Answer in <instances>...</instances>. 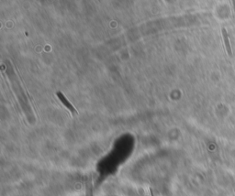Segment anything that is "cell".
<instances>
[{
	"instance_id": "obj_1",
	"label": "cell",
	"mask_w": 235,
	"mask_h": 196,
	"mask_svg": "<svg viewBox=\"0 0 235 196\" xmlns=\"http://www.w3.org/2000/svg\"><path fill=\"white\" fill-rule=\"evenodd\" d=\"M56 95H57V96H58L59 99L62 101V104H64V105H65V106H66V107H67V108H68V109H69L72 113H73V114H76V113H77V112H76V110H75V107L71 104V103H70V102H69L66 98H65V96H63L61 92H58Z\"/></svg>"
},
{
	"instance_id": "obj_2",
	"label": "cell",
	"mask_w": 235,
	"mask_h": 196,
	"mask_svg": "<svg viewBox=\"0 0 235 196\" xmlns=\"http://www.w3.org/2000/svg\"><path fill=\"white\" fill-rule=\"evenodd\" d=\"M222 35H223V39H224V42H225V46H226L228 54H229V56H232V55H233V51H232V48H231L230 43H229L228 34H227V31H226L225 29H222Z\"/></svg>"
}]
</instances>
